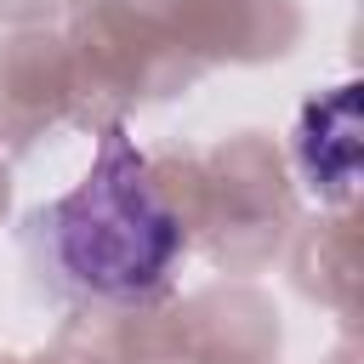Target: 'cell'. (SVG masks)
I'll return each instance as SVG.
<instances>
[{
  "label": "cell",
  "instance_id": "2",
  "mask_svg": "<svg viewBox=\"0 0 364 364\" xmlns=\"http://www.w3.org/2000/svg\"><path fill=\"white\" fill-rule=\"evenodd\" d=\"M296 154H301L313 193L341 199L353 188V176H358V85H341L324 102H307L301 131H296Z\"/></svg>",
  "mask_w": 364,
  "mask_h": 364
},
{
  "label": "cell",
  "instance_id": "1",
  "mask_svg": "<svg viewBox=\"0 0 364 364\" xmlns=\"http://www.w3.org/2000/svg\"><path fill=\"white\" fill-rule=\"evenodd\" d=\"M46 228L63 273L97 296H148L182 250V222L125 125L102 131L85 182L51 205Z\"/></svg>",
  "mask_w": 364,
  "mask_h": 364
}]
</instances>
